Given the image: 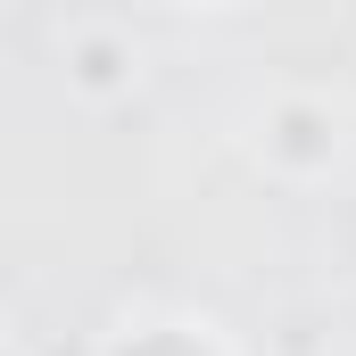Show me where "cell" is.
Segmentation results:
<instances>
[{"label": "cell", "mask_w": 356, "mask_h": 356, "mask_svg": "<svg viewBox=\"0 0 356 356\" xmlns=\"http://www.w3.org/2000/svg\"><path fill=\"white\" fill-rule=\"evenodd\" d=\"M133 356H199V348H191V340H175V332H166V340H141V348H133Z\"/></svg>", "instance_id": "obj_1"}]
</instances>
